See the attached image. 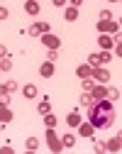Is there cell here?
Segmentation results:
<instances>
[{"label": "cell", "instance_id": "3957f363", "mask_svg": "<svg viewBox=\"0 0 122 154\" xmlns=\"http://www.w3.org/2000/svg\"><path fill=\"white\" fill-rule=\"evenodd\" d=\"M120 29V22H112V20H98V32L100 34H115Z\"/></svg>", "mask_w": 122, "mask_h": 154}, {"label": "cell", "instance_id": "d590c367", "mask_svg": "<svg viewBox=\"0 0 122 154\" xmlns=\"http://www.w3.org/2000/svg\"><path fill=\"white\" fill-rule=\"evenodd\" d=\"M54 5H56V8H66L69 0H54Z\"/></svg>", "mask_w": 122, "mask_h": 154}, {"label": "cell", "instance_id": "4fadbf2b", "mask_svg": "<svg viewBox=\"0 0 122 154\" xmlns=\"http://www.w3.org/2000/svg\"><path fill=\"white\" fill-rule=\"evenodd\" d=\"M66 122H69V127H78L81 122H83V120H81V112L78 110H71L69 118H66Z\"/></svg>", "mask_w": 122, "mask_h": 154}, {"label": "cell", "instance_id": "44dd1931", "mask_svg": "<svg viewBox=\"0 0 122 154\" xmlns=\"http://www.w3.org/2000/svg\"><path fill=\"white\" fill-rule=\"evenodd\" d=\"M25 147H27V152H37V149H39V140H37V137H29V140L25 142Z\"/></svg>", "mask_w": 122, "mask_h": 154}, {"label": "cell", "instance_id": "f546056e", "mask_svg": "<svg viewBox=\"0 0 122 154\" xmlns=\"http://www.w3.org/2000/svg\"><path fill=\"white\" fill-rule=\"evenodd\" d=\"M108 98H112V100L120 98V91H117V88H108Z\"/></svg>", "mask_w": 122, "mask_h": 154}, {"label": "cell", "instance_id": "9c48e42d", "mask_svg": "<svg viewBox=\"0 0 122 154\" xmlns=\"http://www.w3.org/2000/svg\"><path fill=\"white\" fill-rule=\"evenodd\" d=\"M98 42H100V49H103V51H110V49L115 47V39H112L110 34H100Z\"/></svg>", "mask_w": 122, "mask_h": 154}, {"label": "cell", "instance_id": "74e56055", "mask_svg": "<svg viewBox=\"0 0 122 154\" xmlns=\"http://www.w3.org/2000/svg\"><path fill=\"white\" fill-rule=\"evenodd\" d=\"M5 56H8V49H5L3 44H0V59H5Z\"/></svg>", "mask_w": 122, "mask_h": 154}, {"label": "cell", "instance_id": "5b68a950", "mask_svg": "<svg viewBox=\"0 0 122 154\" xmlns=\"http://www.w3.org/2000/svg\"><path fill=\"white\" fill-rule=\"evenodd\" d=\"M42 44L47 49H61V39H59L56 34H51V32H44L42 34Z\"/></svg>", "mask_w": 122, "mask_h": 154}, {"label": "cell", "instance_id": "83f0119b", "mask_svg": "<svg viewBox=\"0 0 122 154\" xmlns=\"http://www.w3.org/2000/svg\"><path fill=\"white\" fill-rule=\"evenodd\" d=\"M93 86H95V81H93V79H83V88H86L88 93L93 91Z\"/></svg>", "mask_w": 122, "mask_h": 154}, {"label": "cell", "instance_id": "8fae6325", "mask_svg": "<svg viewBox=\"0 0 122 154\" xmlns=\"http://www.w3.org/2000/svg\"><path fill=\"white\" fill-rule=\"evenodd\" d=\"M90 73H93V66H90V64H81V66L76 69V76H78V79H90Z\"/></svg>", "mask_w": 122, "mask_h": 154}, {"label": "cell", "instance_id": "603a6c76", "mask_svg": "<svg viewBox=\"0 0 122 154\" xmlns=\"http://www.w3.org/2000/svg\"><path fill=\"white\" fill-rule=\"evenodd\" d=\"M88 64H90L93 69H95V66H103V64H100V54H90V56H88Z\"/></svg>", "mask_w": 122, "mask_h": 154}, {"label": "cell", "instance_id": "7c38bea8", "mask_svg": "<svg viewBox=\"0 0 122 154\" xmlns=\"http://www.w3.org/2000/svg\"><path fill=\"white\" fill-rule=\"evenodd\" d=\"M120 149H122V140L120 137H112V140L105 142V152H120Z\"/></svg>", "mask_w": 122, "mask_h": 154}, {"label": "cell", "instance_id": "ee69618b", "mask_svg": "<svg viewBox=\"0 0 122 154\" xmlns=\"http://www.w3.org/2000/svg\"><path fill=\"white\" fill-rule=\"evenodd\" d=\"M120 3H122V0H120Z\"/></svg>", "mask_w": 122, "mask_h": 154}, {"label": "cell", "instance_id": "484cf974", "mask_svg": "<svg viewBox=\"0 0 122 154\" xmlns=\"http://www.w3.org/2000/svg\"><path fill=\"white\" fill-rule=\"evenodd\" d=\"M59 56H61V49H49V54H47V59H49V61H56Z\"/></svg>", "mask_w": 122, "mask_h": 154}, {"label": "cell", "instance_id": "d6a6232c", "mask_svg": "<svg viewBox=\"0 0 122 154\" xmlns=\"http://www.w3.org/2000/svg\"><path fill=\"white\" fill-rule=\"evenodd\" d=\"M0 154H12V147L10 144H3V147H0Z\"/></svg>", "mask_w": 122, "mask_h": 154}, {"label": "cell", "instance_id": "b9f144b4", "mask_svg": "<svg viewBox=\"0 0 122 154\" xmlns=\"http://www.w3.org/2000/svg\"><path fill=\"white\" fill-rule=\"evenodd\" d=\"M120 27H122V17H120Z\"/></svg>", "mask_w": 122, "mask_h": 154}, {"label": "cell", "instance_id": "1f68e13d", "mask_svg": "<svg viewBox=\"0 0 122 154\" xmlns=\"http://www.w3.org/2000/svg\"><path fill=\"white\" fill-rule=\"evenodd\" d=\"M0 103L8 105V103H10V93H0Z\"/></svg>", "mask_w": 122, "mask_h": 154}, {"label": "cell", "instance_id": "ba28073f", "mask_svg": "<svg viewBox=\"0 0 122 154\" xmlns=\"http://www.w3.org/2000/svg\"><path fill=\"white\" fill-rule=\"evenodd\" d=\"M54 61H42V66H39V76H42V79H51V76H54Z\"/></svg>", "mask_w": 122, "mask_h": 154}, {"label": "cell", "instance_id": "52a82bcc", "mask_svg": "<svg viewBox=\"0 0 122 154\" xmlns=\"http://www.w3.org/2000/svg\"><path fill=\"white\" fill-rule=\"evenodd\" d=\"M78 134H81V137H86V140H93V134H95L93 122H90V120H88V122H81V125H78Z\"/></svg>", "mask_w": 122, "mask_h": 154}, {"label": "cell", "instance_id": "5bb4252c", "mask_svg": "<svg viewBox=\"0 0 122 154\" xmlns=\"http://www.w3.org/2000/svg\"><path fill=\"white\" fill-rule=\"evenodd\" d=\"M10 120H12V110H10L8 105H3V103H0V122L5 125V122H10Z\"/></svg>", "mask_w": 122, "mask_h": 154}, {"label": "cell", "instance_id": "f35d334b", "mask_svg": "<svg viewBox=\"0 0 122 154\" xmlns=\"http://www.w3.org/2000/svg\"><path fill=\"white\" fill-rule=\"evenodd\" d=\"M115 54H117V56H122V44H115Z\"/></svg>", "mask_w": 122, "mask_h": 154}, {"label": "cell", "instance_id": "836d02e7", "mask_svg": "<svg viewBox=\"0 0 122 154\" xmlns=\"http://www.w3.org/2000/svg\"><path fill=\"white\" fill-rule=\"evenodd\" d=\"M8 15H10L8 8H0V20H8Z\"/></svg>", "mask_w": 122, "mask_h": 154}, {"label": "cell", "instance_id": "e0dca14e", "mask_svg": "<svg viewBox=\"0 0 122 154\" xmlns=\"http://www.w3.org/2000/svg\"><path fill=\"white\" fill-rule=\"evenodd\" d=\"M64 17L69 22H73V20H78V8H73V5H69L66 10H64Z\"/></svg>", "mask_w": 122, "mask_h": 154}, {"label": "cell", "instance_id": "f6af8a7d", "mask_svg": "<svg viewBox=\"0 0 122 154\" xmlns=\"http://www.w3.org/2000/svg\"><path fill=\"white\" fill-rule=\"evenodd\" d=\"M37 3H39V0H37Z\"/></svg>", "mask_w": 122, "mask_h": 154}, {"label": "cell", "instance_id": "cb8c5ba5", "mask_svg": "<svg viewBox=\"0 0 122 154\" xmlns=\"http://www.w3.org/2000/svg\"><path fill=\"white\" fill-rule=\"evenodd\" d=\"M44 125H47V127H56V118H54L51 112H47V115H44Z\"/></svg>", "mask_w": 122, "mask_h": 154}, {"label": "cell", "instance_id": "9a60e30c", "mask_svg": "<svg viewBox=\"0 0 122 154\" xmlns=\"http://www.w3.org/2000/svg\"><path fill=\"white\" fill-rule=\"evenodd\" d=\"M25 12L27 15H39V3H37V0H27V3H25Z\"/></svg>", "mask_w": 122, "mask_h": 154}, {"label": "cell", "instance_id": "2e32d148", "mask_svg": "<svg viewBox=\"0 0 122 154\" xmlns=\"http://www.w3.org/2000/svg\"><path fill=\"white\" fill-rule=\"evenodd\" d=\"M37 86L34 83H27V86H22V95H25V98H37Z\"/></svg>", "mask_w": 122, "mask_h": 154}, {"label": "cell", "instance_id": "7bdbcfd3", "mask_svg": "<svg viewBox=\"0 0 122 154\" xmlns=\"http://www.w3.org/2000/svg\"><path fill=\"white\" fill-rule=\"evenodd\" d=\"M110 3H115V0H110Z\"/></svg>", "mask_w": 122, "mask_h": 154}, {"label": "cell", "instance_id": "f1b7e54d", "mask_svg": "<svg viewBox=\"0 0 122 154\" xmlns=\"http://www.w3.org/2000/svg\"><path fill=\"white\" fill-rule=\"evenodd\" d=\"M98 20H112V12L110 10H100V17Z\"/></svg>", "mask_w": 122, "mask_h": 154}, {"label": "cell", "instance_id": "d4e9b609", "mask_svg": "<svg viewBox=\"0 0 122 154\" xmlns=\"http://www.w3.org/2000/svg\"><path fill=\"white\" fill-rule=\"evenodd\" d=\"M78 100H81V105H90V103H93V95H90V93L86 91V93H83V95H81V98H78Z\"/></svg>", "mask_w": 122, "mask_h": 154}, {"label": "cell", "instance_id": "8d00e7d4", "mask_svg": "<svg viewBox=\"0 0 122 154\" xmlns=\"http://www.w3.org/2000/svg\"><path fill=\"white\" fill-rule=\"evenodd\" d=\"M69 3H71L73 8H81V5H83V0H69Z\"/></svg>", "mask_w": 122, "mask_h": 154}, {"label": "cell", "instance_id": "d6986e66", "mask_svg": "<svg viewBox=\"0 0 122 154\" xmlns=\"http://www.w3.org/2000/svg\"><path fill=\"white\" fill-rule=\"evenodd\" d=\"M37 112H39V115H47V112H51V105H49V98H44L42 103L37 105Z\"/></svg>", "mask_w": 122, "mask_h": 154}, {"label": "cell", "instance_id": "60d3db41", "mask_svg": "<svg viewBox=\"0 0 122 154\" xmlns=\"http://www.w3.org/2000/svg\"><path fill=\"white\" fill-rule=\"evenodd\" d=\"M117 137H120V140H122V132H120V134H117Z\"/></svg>", "mask_w": 122, "mask_h": 154}, {"label": "cell", "instance_id": "7402d4cb", "mask_svg": "<svg viewBox=\"0 0 122 154\" xmlns=\"http://www.w3.org/2000/svg\"><path fill=\"white\" fill-rule=\"evenodd\" d=\"M10 69H12V61H10V56L0 59V71H10Z\"/></svg>", "mask_w": 122, "mask_h": 154}, {"label": "cell", "instance_id": "ac0fdd59", "mask_svg": "<svg viewBox=\"0 0 122 154\" xmlns=\"http://www.w3.org/2000/svg\"><path fill=\"white\" fill-rule=\"evenodd\" d=\"M17 91V81H5L0 86V93H15Z\"/></svg>", "mask_w": 122, "mask_h": 154}, {"label": "cell", "instance_id": "30bf717a", "mask_svg": "<svg viewBox=\"0 0 122 154\" xmlns=\"http://www.w3.org/2000/svg\"><path fill=\"white\" fill-rule=\"evenodd\" d=\"M90 95H93V100H100V98H108V88H105L103 83H95V86H93V91H90Z\"/></svg>", "mask_w": 122, "mask_h": 154}, {"label": "cell", "instance_id": "ab89813d", "mask_svg": "<svg viewBox=\"0 0 122 154\" xmlns=\"http://www.w3.org/2000/svg\"><path fill=\"white\" fill-rule=\"evenodd\" d=\"M0 134H3V122H0Z\"/></svg>", "mask_w": 122, "mask_h": 154}, {"label": "cell", "instance_id": "e575fe53", "mask_svg": "<svg viewBox=\"0 0 122 154\" xmlns=\"http://www.w3.org/2000/svg\"><path fill=\"white\" fill-rule=\"evenodd\" d=\"M112 39H115V44H122V32H120V29L115 32V37H112Z\"/></svg>", "mask_w": 122, "mask_h": 154}, {"label": "cell", "instance_id": "4dcf8cb0", "mask_svg": "<svg viewBox=\"0 0 122 154\" xmlns=\"http://www.w3.org/2000/svg\"><path fill=\"white\" fill-rule=\"evenodd\" d=\"M93 152H105V142H95L93 144Z\"/></svg>", "mask_w": 122, "mask_h": 154}, {"label": "cell", "instance_id": "277c9868", "mask_svg": "<svg viewBox=\"0 0 122 154\" xmlns=\"http://www.w3.org/2000/svg\"><path fill=\"white\" fill-rule=\"evenodd\" d=\"M90 79H93L95 83H108V81H110V71L103 69V66H95L93 73H90Z\"/></svg>", "mask_w": 122, "mask_h": 154}, {"label": "cell", "instance_id": "6da1fadb", "mask_svg": "<svg viewBox=\"0 0 122 154\" xmlns=\"http://www.w3.org/2000/svg\"><path fill=\"white\" fill-rule=\"evenodd\" d=\"M88 120L93 122L95 130L112 127V122H115V105H112V100H108V98L93 100L88 105Z\"/></svg>", "mask_w": 122, "mask_h": 154}, {"label": "cell", "instance_id": "8992f818", "mask_svg": "<svg viewBox=\"0 0 122 154\" xmlns=\"http://www.w3.org/2000/svg\"><path fill=\"white\" fill-rule=\"evenodd\" d=\"M51 27H49V22H32L29 25V29H27V34H32V37H42L44 32H49Z\"/></svg>", "mask_w": 122, "mask_h": 154}, {"label": "cell", "instance_id": "ffe728a7", "mask_svg": "<svg viewBox=\"0 0 122 154\" xmlns=\"http://www.w3.org/2000/svg\"><path fill=\"white\" fill-rule=\"evenodd\" d=\"M61 144H64L66 149H71V147L76 144V137H73V134L69 132V134H64V137H61Z\"/></svg>", "mask_w": 122, "mask_h": 154}, {"label": "cell", "instance_id": "7a4b0ae2", "mask_svg": "<svg viewBox=\"0 0 122 154\" xmlns=\"http://www.w3.org/2000/svg\"><path fill=\"white\" fill-rule=\"evenodd\" d=\"M47 144H49L51 152H61V149H64V144H61L59 134L54 132V127H47Z\"/></svg>", "mask_w": 122, "mask_h": 154}, {"label": "cell", "instance_id": "4316f807", "mask_svg": "<svg viewBox=\"0 0 122 154\" xmlns=\"http://www.w3.org/2000/svg\"><path fill=\"white\" fill-rule=\"evenodd\" d=\"M110 59H112V54H110V51H100V64H108Z\"/></svg>", "mask_w": 122, "mask_h": 154}]
</instances>
